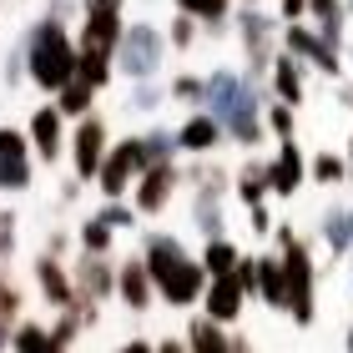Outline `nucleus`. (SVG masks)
Listing matches in <instances>:
<instances>
[{"instance_id": "nucleus-1", "label": "nucleus", "mask_w": 353, "mask_h": 353, "mask_svg": "<svg viewBox=\"0 0 353 353\" xmlns=\"http://www.w3.org/2000/svg\"><path fill=\"white\" fill-rule=\"evenodd\" d=\"M202 106L212 111V117L222 121V132H228V141H237V147H263L268 141V121H263V81H252V76L243 71H212L207 76V96Z\"/></svg>"}, {"instance_id": "nucleus-2", "label": "nucleus", "mask_w": 353, "mask_h": 353, "mask_svg": "<svg viewBox=\"0 0 353 353\" xmlns=\"http://www.w3.org/2000/svg\"><path fill=\"white\" fill-rule=\"evenodd\" d=\"M76 46L61 26V15H46L26 30V76L36 81L41 91H61L76 81Z\"/></svg>"}, {"instance_id": "nucleus-3", "label": "nucleus", "mask_w": 353, "mask_h": 353, "mask_svg": "<svg viewBox=\"0 0 353 353\" xmlns=\"http://www.w3.org/2000/svg\"><path fill=\"white\" fill-rule=\"evenodd\" d=\"M283 272H288V318L298 328H313L318 323V263H313V248L303 237H288L278 248Z\"/></svg>"}, {"instance_id": "nucleus-4", "label": "nucleus", "mask_w": 353, "mask_h": 353, "mask_svg": "<svg viewBox=\"0 0 353 353\" xmlns=\"http://www.w3.org/2000/svg\"><path fill=\"white\" fill-rule=\"evenodd\" d=\"M167 61V36L157 30L152 21H132L121 30V46H117V71H126V81H152Z\"/></svg>"}, {"instance_id": "nucleus-5", "label": "nucleus", "mask_w": 353, "mask_h": 353, "mask_svg": "<svg viewBox=\"0 0 353 353\" xmlns=\"http://www.w3.org/2000/svg\"><path fill=\"white\" fill-rule=\"evenodd\" d=\"M237 36H243V51H248V76L252 81H263V76L272 71V56H278V41H283V26L272 21L268 10L248 6L243 15H237Z\"/></svg>"}, {"instance_id": "nucleus-6", "label": "nucleus", "mask_w": 353, "mask_h": 353, "mask_svg": "<svg viewBox=\"0 0 353 353\" xmlns=\"http://www.w3.org/2000/svg\"><path fill=\"white\" fill-rule=\"evenodd\" d=\"M283 51H288V56H298L303 66H313L318 76H328V81H339V76H343V56L333 51L323 36H318V26L288 21V26H283Z\"/></svg>"}, {"instance_id": "nucleus-7", "label": "nucleus", "mask_w": 353, "mask_h": 353, "mask_svg": "<svg viewBox=\"0 0 353 353\" xmlns=\"http://www.w3.org/2000/svg\"><path fill=\"white\" fill-rule=\"evenodd\" d=\"M147 147H141V137H121V141H111V152H106V162H101V192L106 197H126V187L141 182V172H147Z\"/></svg>"}, {"instance_id": "nucleus-8", "label": "nucleus", "mask_w": 353, "mask_h": 353, "mask_svg": "<svg viewBox=\"0 0 353 353\" xmlns=\"http://www.w3.org/2000/svg\"><path fill=\"white\" fill-rule=\"evenodd\" d=\"M121 10H126V0H86V21H81V46L76 51H96V56H117V46H121Z\"/></svg>"}, {"instance_id": "nucleus-9", "label": "nucleus", "mask_w": 353, "mask_h": 353, "mask_svg": "<svg viewBox=\"0 0 353 353\" xmlns=\"http://www.w3.org/2000/svg\"><path fill=\"white\" fill-rule=\"evenodd\" d=\"M202 293H207L202 258H182V263H172L162 278H157V298H167L172 308H192V303H202Z\"/></svg>"}, {"instance_id": "nucleus-10", "label": "nucleus", "mask_w": 353, "mask_h": 353, "mask_svg": "<svg viewBox=\"0 0 353 353\" xmlns=\"http://www.w3.org/2000/svg\"><path fill=\"white\" fill-rule=\"evenodd\" d=\"M303 182H308V157H303V147L288 137V141H278V152L268 157V192L272 197H293Z\"/></svg>"}, {"instance_id": "nucleus-11", "label": "nucleus", "mask_w": 353, "mask_h": 353, "mask_svg": "<svg viewBox=\"0 0 353 353\" xmlns=\"http://www.w3.org/2000/svg\"><path fill=\"white\" fill-rule=\"evenodd\" d=\"M106 121L101 117H81V126H76L71 137V162H76V176H101V162H106Z\"/></svg>"}, {"instance_id": "nucleus-12", "label": "nucleus", "mask_w": 353, "mask_h": 353, "mask_svg": "<svg viewBox=\"0 0 353 353\" xmlns=\"http://www.w3.org/2000/svg\"><path fill=\"white\" fill-rule=\"evenodd\" d=\"M202 303H207V318H217V323L228 328V323H237V318H243L248 288L237 283L232 272H222V278H207V293H202Z\"/></svg>"}, {"instance_id": "nucleus-13", "label": "nucleus", "mask_w": 353, "mask_h": 353, "mask_svg": "<svg viewBox=\"0 0 353 353\" xmlns=\"http://www.w3.org/2000/svg\"><path fill=\"white\" fill-rule=\"evenodd\" d=\"M222 137H228V132H222V121H217L207 106H197L182 126H176V141H182V152H187V157H207V152H217V147H222Z\"/></svg>"}, {"instance_id": "nucleus-14", "label": "nucleus", "mask_w": 353, "mask_h": 353, "mask_svg": "<svg viewBox=\"0 0 353 353\" xmlns=\"http://www.w3.org/2000/svg\"><path fill=\"white\" fill-rule=\"evenodd\" d=\"M268 91L278 96V101H288V106H303V101H308L303 61H298V56H288V51H278V56H272V71H268Z\"/></svg>"}, {"instance_id": "nucleus-15", "label": "nucleus", "mask_w": 353, "mask_h": 353, "mask_svg": "<svg viewBox=\"0 0 353 353\" xmlns=\"http://www.w3.org/2000/svg\"><path fill=\"white\" fill-rule=\"evenodd\" d=\"M172 187H176V167L172 162L147 167V172H141V187H137V212L141 217H157L172 202Z\"/></svg>"}, {"instance_id": "nucleus-16", "label": "nucleus", "mask_w": 353, "mask_h": 353, "mask_svg": "<svg viewBox=\"0 0 353 353\" xmlns=\"http://www.w3.org/2000/svg\"><path fill=\"white\" fill-rule=\"evenodd\" d=\"M61 121H66L61 106H36V111H30L26 132H30V147H36L41 162H56V157H61Z\"/></svg>"}, {"instance_id": "nucleus-17", "label": "nucleus", "mask_w": 353, "mask_h": 353, "mask_svg": "<svg viewBox=\"0 0 353 353\" xmlns=\"http://www.w3.org/2000/svg\"><path fill=\"white\" fill-rule=\"evenodd\" d=\"M192 228L202 232V243H207V237H222V232H228V217H222V187H212L207 176H202L197 197H192Z\"/></svg>"}, {"instance_id": "nucleus-18", "label": "nucleus", "mask_w": 353, "mask_h": 353, "mask_svg": "<svg viewBox=\"0 0 353 353\" xmlns=\"http://www.w3.org/2000/svg\"><path fill=\"white\" fill-rule=\"evenodd\" d=\"M117 293H121V303H126L132 313H147L152 298H157V283H152L147 263H126V268L117 272Z\"/></svg>"}, {"instance_id": "nucleus-19", "label": "nucleus", "mask_w": 353, "mask_h": 353, "mask_svg": "<svg viewBox=\"0 0 353 353\" xmlns=\"http://www.w3.org/2000/svg\"><path fill=\"white\" fill-rule=\"evenodd\" d=\"M318 232H323V243L333 258H343V252H353V207L343 202H328L323 207V222H318Z\"/></svg>"}, {"instance_id": "nucleus-20", "label": "nucleus", "mask_w": 353, "mask_h": 353, "mask_svg": "<svg viewBox=\"0 0 353 353\" xmlns=\"http://www.w3.org/2000/svg\"><path fill=\"white\" fill-rule=\"evenodd\" d=\"M308 21L318 26V36L339 51L343 30H348V0H308Z\"/></svg>"}, {"instance_id": "nucleus-21", "label": "nucleus", "mask_w": 353, "mask_h": 353, "mask_svg": "<svg viewBox=\"0 0 353 353\" xmlns=\"http://www.w3.org/2000/svg\"><path fill=\"white\" fill-rule=\"evenodd\" d=\"M258 293H263L268 308H283L288 313V272H283L278 252H263V258H258Z\"/></svg>"}, {"instance_id": "nucleus-22", "label": "nucleus", "mask_w": 353, "mask_h": 353, "mask_svg": "<svg viewBox=\"0 0 353 353\" xmlns=\"http://www.w3.org/2000/svg\"><path fill=\"white\" fill-rule=\"evenodd\" d=\"M36 283H41L46 303H56V308H71V303H76V288L66 278V268H61L56 258H46V252H41V263H36Z\"/></svg>"}, {"instance_id": "nucleus-23", "label": "nucleus", "mask_w": 353, "mask_h": 353, "mask_svg": "<svg viewBox=\"0 0 353 353\" xmlns=\"http://www.w3.org/2000/svg\"><path fill=\"white\" fill-rule=\"evenodd\" d=\"M187 258V248H182V237H172V232H147V272H152V283L162 278V272L172 268V263H182Z\"/></svg>"}, {"instance_id": "nucleus-24", "label": "nucleus", "mask_w": 353, "mask_h": 353, "mask_svg": "<svg viewBox=\"0 0 353 353\" xmlns=\"http://www.w3.org/2000/svg\"><path fill=\"white\" fill-rule=\"evenodd\" d=\"M187 348H192V353H232V339L222 333L217 318L197 313V318L187 323Z\"/></svg>"}, {"instance_id": "nucleus-25", "label": "nucleus", "mask_w": 353, "mask_h": 353, "mask_svg": "<svg viewBox=\"0 0 353 353\" xmlns=\"http://www.w3.org/2000/svg\"><path fill=\"white\" fill-rule=\"evenodd\" d=\"M76 288L86 293V303H101L111 288H117V272H111L101 258H91V252H86V258H81V272H76Z\"/></svg>"}, {"instance_id": "nucleus-26", "label": "nucleus", "mask_w": 353, "mask_h": 353, "mask_svg": "<svg viewBox=\"0 0 353 353\" xmlns=\"http://www.w3.org/2000/svg\"><path fill=\"white\" fill-rule=\"evenodd\" d=\"M10 348L15 353H66V348L56 343V333L41 328V323H15L10 328Z\"/></svg>"}, {"instance_id": "nucleus-27", "label": "nucleus", "mask_w": 353, "mask_h": 353, "mask_svg": "<svg viewBox=\"0 0 353 353\" xmlns=\"http://www.w3.org/2000/svg\"><path fill=\"white\" fill-rule=\"evenodd\" d=\"M272 192H268V162H248L243 172H237V202L243 207H258L268 202Z\"/></svg>"}, {"instance_id": "nucleus-28", "label": "nucleus", "mask_w": 353, "mask_h": 353, "mask_svg": "<svg viewBox=\"0 0 353 353\" xmlns=\"http://www.w3.org/2000/svg\"><path fill=\"white\" fill-rule=\"evenodd\" d=\"M308 176H313L318 187H343V182H348V157L318 152V157H308Z\"/></svg>"}, {"instance_id": "nucleus-29", "label": "nucleus", "mask_w": 353, "mask_h": 353, "mask_svg": "<svg viewBox=\"0 0 353 353\" xmlns=\"http://www.w3.org/2000/svg\"><path fill=\"white\" fill-rule=\"evenodd\" d=\"M237 243H228V237H207V248H202V268H207V278H222V272H232L237 268Z\"/></svg>"}, {"instance_id": "nucleus-30", "label": "nucleus", "mask_w": 353, "mask_h": 353, "mask_svg": "<svg viewBox=\"0 0 353 353\" xmlns=\"http://www.w3.org/2000/svg\"><path fill=\"white\" fill-rule=\"evenodd\" d=\"M91 101H96V86H86L81 76H76L71 86H61V91H56L61 117H76V121H81V117H91Z\"/></svg>"}, {"instance_id": "nucleus-31", "label": "nucleus", "mask_w": 353, "mask_h": 353, "mask_svg": "<svg viewBox=\"0 0 353 353\" xmlns=\"http://www.w3.org/2000/svg\"><path fill=\"white\" fill-rule=\"evenodd\" d=\"M263 121H268V137H278V141H288V137L298 132V111L288 106V101H278V96L263 106Z\"/></svg>"}, {"instance_id": "nucleus-32", "label": "nucleus", "mask_w": 353, "mask_h": 353, "mask_svg": "<svg viewBox=\"0 0 353 353\" xmlns=\"http://www.w3.org/2000/svg\"><path fill=\"white\" fill-rule=\"evenodd\" d=\"M111 66H117V56H96V51H81V56H76V76H81L86 86H96V91L111 81Z\"/></svg>"}, {"instance_id": "nucleus-33", "label": "nucleus", "mask_w": 353, "mask_h": 353, "mask_svg": "<svg viewBox=\"0 0 353 353\" xmlns=\"http://www.w3.org/2000/svg\"><path fill=\"white\" fill-rule=\"evenodd\" d=\"M30 176V157H0V192H26Z\"/></svg>"}, {"instance_id": "nucleus-34", "label": "nucleus", "mask_w": 353, "mask_h": 353, "mask_svg": "<svg viewBox=\"0 0 353 353\" xmlns=\"http://www.w3.org/2000/svg\"><path fill=\"white\" fill-rule=\"evenodd\" d=\"M141 147H147V162L157 167V162H172V157L182 152V141H176V132L157 126V132H147V137H141Z\"/></svg>"}, {"instance_id": "nucleus-35", "label": "nucleus", "mask_w": 353, "mask_h": 353, "mask_svg": "<svg viewBox=\"0 0 353 353\" xmlns=\"http://www.w3.org/2000/svg\"><path fill=\"white\" fill-rule=\"evenodd\" d=\"M96 217H101V222H106V228H126V232H132L141 212H137V202H121V197H106V202H101V212H96Z\"/></svg>"}, {"instance_id": "nucleus-36", "label": "nucleus", "mask_w": 353, "mask_h": 353, "mask_svg": "<svg viewBox=\"0 0 353 353\" xmlns=\"http://www.w3.org/2000/svg\"><path fill=\"white\" fill-rule=\"evenodd\" d=\"M167 96H172V101H187V106H202L207 76H172V81H167Z\"/></svg>"}, {"instance_id": "nucleus-37", "label": "nucleus", "mask_w": 353, "mask_h": 353, "mask_svg": "<svg viewBox=\"0 0 353 353\" xmlns=\"http://www.w3.org/2000/svg\"><path fill=\"white\" fill-rule=\"evenodd\" d=\"M111 232H117V228H106L101 217L81 222V252H91V258H106V248H111Z\"/></svg>"}, {"instance_id": "nucleus-38", "label": "nucleus", "mask_w": 353, "mask_h": 353, "mask_svg": "<svg viewBox=\"0 0 353 353\" xmlns=\"http://www.w3.org/2000/svg\"><path fill=\"white\" fill-rule=\"evenodd\" d=\"M197 41V15H187V10H176V21L167 26V46H176V51H187V46Z\"/></svg>"}, {"instance_id": "nucleus-39", "label": "nucleus", "mask_w": 353, "mask_h": 353, "mask_svg": "<svg viewBox=\"0 0 353 353\" xmlns=\"http://www.w3.org/2000/svg\"><path fill=\"white\" fill-rule=\"evenodd\" d=\"M162 86H157V81H137V91L132 96H126V106H132V111H157V106H162Z\"/></svg>"}, {"instance_id": "nucleus-40", "label": "nucleus", "mask_w": 353, "mask_h": 353, "mask_svg": "<svg viewBox=\"0 0 353 353\" xmlns=\"http://www.w3.org/2000/svg\"><path fill=\"white\" fill-rule=\"evenodd\" d=\"M228 15H232V0H207L197 21H202L207 30H212V36H222V26H228Z\"/></svg>"}, {"instance_id": "nucleus-41", "label": "nucleus", "mask_w": 353, "mask_h": 353, "mask_svg": "<svg viewBox=\"0 0 353 353\" xmlns=\"http://www.w3.org/2000/svg\"><path fill=\"white\" fill-rule=\"evenodd\" d=\"M0 157H30V132L0 126Z\"/></svg>"}, {"instance_id": "nucleus-42", "label": "nucleus", "mask_w": 353, "mask_h": 353, "mask_svg": "<svg viewBox=\"0 0 353 353\" xmlns=\"http://www.w3.org/2000/svg\"><path fill=\"white\" fill-rule=\"evenodd\" d=\"M15 313H21V293H15V283L6 278V272H0V318L10 323Z\"/></svg>"}, {"instance_id": "nucleus-43", "label": "nucleus", "mask_w": 353, "mask_h": 353, "mask_svg": "<svg viewBox=\"0 0 353 353\" xmlns=\"http://www.w3.org/2000/svg\"><path fill=\"white\" fill-rule=\"evenodd\" d=\"M232 278L243 283L248 298H252V293H258V258H248V252H243V258H237V268H232Z\"/></svg>"}, {"instance_id": "nucleus-44", "label": "nucleus", "mask_w": 353, "mask_h": 353, "mask_svg": "<svg viewBox=\"0 0 353 353\" xmlns=\"http://www.w3.org/2000/svg\"><path fill=\"white\" fill-rule=\"evenodd\" d=\"M15 252V212H0V258Z\"/></svg>"}, {"instance_id": "nucleus-45", "label": "nucleus", "mask_w": 353, "mask_h": 353, "mask_svg": "<svg viewBox=\"0 0 353 353\" xmlns=\"http://www.w3.org/2000/svg\"><path fill=\"white\" fill-rule=\"evenodd\" d=\"M248 217H252V232H272V228H278V222H272V207H268V202L248 207Z\"/></svg>"}, {"instance_id": "nucleus-46", "label": "nucleus", "mask_w": 353, "mask_h": 353, "mask_svg": "<svg viewBox=\"0 0 353 353\" xmlns=\"http://www.w3.org/2000/svg\"><path fill=\"white\" fill-rule=\"evenodd\" d=\"M283 6V21H303L308 15V0H278Z\"/></svg>"}, {"instance_id": "nucleus-47", "label": "nucleus", "mask_w": 353, "mask_h": 353, "mask_svg": "<svg viewBox=\"0 0 353 353\" xmlns=\"http://www.w3.org/2000/svg\"><path fill=\"white\" fill-rule=\"evenodd\" d=\"M117 353H157V348H152V343H147V339H132V343H121V348H117Z\"/></svg>"}, {"instance_id": "nucleus-48", "label": "nucleus", "mask_w": 353, "mask_h": 353, "mask_svg": "<svg viewBox=\"0 0 353 353\" xmlns=\"http://www.w3.org/2000/svg\"><path fill=\"white\" fill-rule=\"evenodd\" d=\"M207 0H176V10H187V15H202Z\"/></svg>"}, {"instance_id": "nucleus-49", "label": "nucleus", "mask_w": 353, "mask_h": 353, "mask_svg": "<svg viewBox=\"0 0 353 353\" xmlns=\"http://www.w3.org/2000/svg\"><path fill=\"white\" fill-rule=\"evenodd\" d=\"M157 353H192L187 343H176V339H167V343H157Z\"/></svg>"}, {"instance_id": "nucleus-50", "label": "nucleus", "mask_w": 353, "mask_h": 353, "mask_svg": "<svg viewBox=\"0 0 353 353\" xmlns=\"http://www.w3.org/2000/svg\"><path fill=\"white\" fill-rule=\"evenodd\" d=\"M343 157H348V187H353V132H348V152Z\"/></svg>"}, {"instance_id": "nucleus-51", "label": "nucleus", "mask_w": 353, "mask_h": 353, "mask_svg": "<svg viewBox=\"0 0 353 353\" xmlns=\"http://www.w3.org/2000/svg\"><path fill=\"white\" fill-rule=\"evenodd\" d=\"M6 343H10V333H6V318H0V353H6Z\"/></svg>"}, {"instance_id": "nucleus-52", "label": "nucleus", "mask_w": 353, "mask_h": 353, "mask_svg": "<svg viewBox=\"0 0 353 353\" xmlns=\"http://www.w3.org/2000/svg\"><path fill=\"white\" fill-rule=\"evenodd\" d=\"M343 348H348V353H353V323H348V333H343Z\"/></svg>"}, {"instance_id": "nucleus-53", "label": "nucleus", "mask_w": 353, "mask_h": 353, "mask_svg": "<svg viewBox=\"0 0 353 353\" xmlns=\"http://www.w3.org/2000/svg\"><path fill=\"white\" fill-rule=\"evenodd\" d=\"M343 106H348V111H353V86H343Z\"/></svg>"}, {"instance_id": "nucleus-54", "label": "nucleus", "mask_w": 353, "mask_h": 353, "mask_svg": "<svg viewBox=\"0 0 353 353\" xmlns=\"http://www.w3.org/2000/svg\"><path fill=\"white\" fill-rule=\"evenodd\" d=\"M348 21H353V0H348Z\"/></svg>"}, {"instance_id": "nucleus-55", "label": "nucleus", "mask_w": 353, "mask_h": 353, "mask_svg": "<svg viewBox=\"0 0 353 353\" xmlns=\"http://www.w3.org/2000/svg\"><path fill=\"white\" fill-rule=\"evenodd\" d=\"M248 6H258V0H248Z\"/></svg>"}, {"instance_id": "nucleus-56", "label": "nucleus", "mask_w": 353, "mask_h": 353, "mask_svg": "<svg viewBox=\"0 0 353 353\" xmlns=\"http://www.w3.org/2000/svg\"><path fill=\"white\" fill-rule=\"evenodd\" d=\"M348 61H353V51H348Z\"/></svg>"}]
</instances>
